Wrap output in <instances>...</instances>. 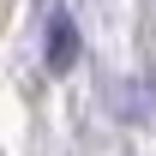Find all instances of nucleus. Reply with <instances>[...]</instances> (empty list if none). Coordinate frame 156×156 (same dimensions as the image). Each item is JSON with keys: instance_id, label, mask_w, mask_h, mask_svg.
Segmentation results:
<instances>
[{"instance_id": "f257e3e1", "label": "nucleus", "mask_w": 156, "mask_h": 156, "mask_svg": "<svg viewBox=\"0 0 156 156\" xmlns=\"http://www.w3.org/2000/svg\"><path fill=\"white\" fill-rule=\"evenodd\" d=\"M72 54H78L72 18H66V12H54V18H48V66H54V72H66V66H72Z\"/></svg>"}]
</instances>
